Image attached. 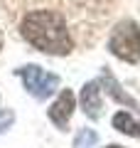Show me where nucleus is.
<instances>
[{
    "label": "nucleus",
    "mask_w": 140,
    "mask_h": 148,
    "mask_svg": "<svg viewBox=\"0 0 140 148\" xmlns=\"http://www.w3.org/2000/svg\"><path fill=\"white\" fill-rule=\"evenodd\" d=\"M20 35L25 37V42H30L35 49L44 54L64 57L74 49V40L67 20L59 10H52V8L30 10L20 22Z\"/></svg>",
    "instance_id": "obj_1"
},
{
    "label": "nucleus",
    "mask_w": 140,
    "mask_h": 148,
    "mask_svg": "<svg viewBox=\"0 0 140 148\" xmlns=\"http://www.w3.org/2000/svg\"><path fill=\"white\" fill-rule=\"evenodd\" d=\"M108 49L123 62L138 64L140 62V25L135 20H120L111 30Z\"/></svg>",
    "instance_id": "obj_2"
},
{
    "label": "nucleus",
    "mask_w": 140,
    "mask_h": 148,
    "mask_svg": "<svg viewBox=\"0 0 140 148\" xmlns=\"http://www.w3.org/2000/svg\"><path fill=\"white\" fill-rule=\"evenodd\" d=\"M17 77L22 79L25 89L30 91L35 99H39V101H44L47 96H52V91L59 86V77H57V74L44 72V69L37 67V64L20 67V69H17Z\"/></svg>",
    "instance_id": "obj_3"
},
{
    "label": "nucleus",
    "mask_w": 140,
    "mask_h": 148,
    "mask_svg": "<svg viewBox=\"0 0 140 148\" xmlns=\"http://www.w3.org/2000/svg\"><path fill=\"white\" fill-rule=\"evenodd\" d=\"M74 104H76L74 94H71L69 89H64L62 94L57 96V101L49 106V121H52L57 128H62V131H64V128L69 126L71 114H74Z\"/></svg>",
    "instance_id": "obj_4"
},
{
    "label": "nucleus",
    "mask_w": 140,
    "mask_h": 148,
    "mask_svg": "<svg viewBox=\"0 0 140 148\" xmlns=\"http://www.w3.org/2000/svg\"><path fill=\"white\" fill-rule=\"evenodd\" d=\"M81 109L93 121L101 116V82H88L81 89Z\"/></svg>",
    "instance_id": "obj_5"
},
{
    "label": "nucleus",
    "mask_w": 140,
    "mask_h": 148,
    "mask_svg": "<svg viewBox=\"0 0 140 148\" xmlns=\"http://www.w3.org/2000/svg\"><path fill=\"white\" fill-rule=\"evenodd\" d=\"M99 82H101V84L106 86V91H108V94L113 96L116 101H120V104H125V106H138V101H135V99H133L130 94L120 91L118 82H116V77H113L111 72H106V69H103V74H101V79H99Z\"/></svg>",
    "instance_id": "obj_6"
},
{
    "label": "nucleus",
    "mask_w": 140,
    "mask_h": 148,
    "mask_svg": "<svg viewBox=\"0 0 140 148\" xmlns=\"http://www.w3.org/2000/svg\"><path fill=\"white\" fill-rule=\"evenodd\" d=\"M113 126L118 128L120 133H125V136H140V123H135L133 119H130L128 111H118V114H116Z\"/></svg>",
    "instance_id": "obj_7"
},
{
    "label": "nucleus",
    "mask_w": 140,
    "mask_h": 148,
    "mask_svg": "<svg viewBox=\"0 0 140 148\" xmlns=\"http://www.w3.org/2000/svg\"><path fill=\"white\" fill-rule=\"evenodd\" d=\"M99 143V136L91 131V128H81L76 136V141H74V148H93Z\"/></svg>",
    "instance_id": "obj_8"
},
{
    "label": "nucleus",
    "mask_w": 140,
    "mask_h": 148,
    "mask_svg": "<svg viewBox=\"0 0 140 148\" xmlns=\"http://www.w3.org/2000/svg\"><path fill=\"white\" fill-rule=\"evenodd\" d=\"M12 121H15V114H12V111H3V114H0V133H5V128L10 126Z\"/></svg>",
    "instance_id": "obj_9"
},
{
    "label": "nucleus",
    "mask_w": 140,
    "mask_h": 148,
    "mask_svg": "<svg viewBox=\"0 0 140 148\" xmlns=\"http://www.w3.org/2000/svg\"><path fill=\"white\" fill-rule=\"evenodd\" d=\"M108 148H123V146H108Z\"/></svg>",
    "instance_id": "obj_10"
},
{
    "label": "nucleus",
    "mask_w": 140,
    "mask_h": 148,
    "mask_svg": "<svg viewBox=\"0 0 140 148\" xmlns=\"http://www.w3.org/2000/svg\"><path fill=\"white\" fill-rule=\"evenodd\" d=\"M0 47H3V37H0Z\"/></svg>",
    "instance_id": "obj_11"
}]
</instances>
